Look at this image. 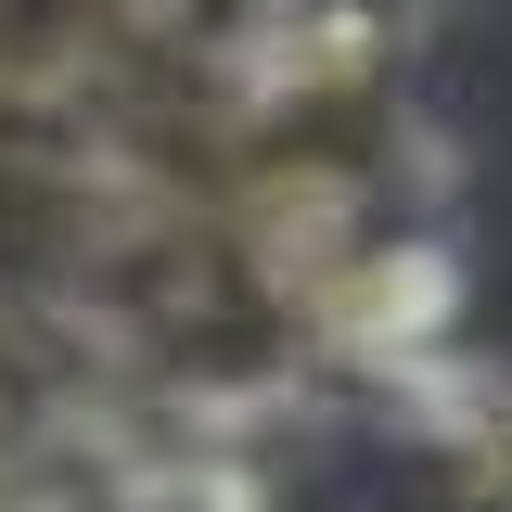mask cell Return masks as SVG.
<instances>
[{
  "label": "cell",
  "mask_w": 512,
  "mask_h": 512,
  "mask_svg": "<svg viewBox=\"0 0 512 512\" xmlns=\"http://www.w3.org/2000/svg\"><path fill=\"white\" fill-rule=\"evenodd\" d=\"M448 308H461V282H448V256H423V244L359 256V282L333 295V320H346L372 359H423V346L448 333Z\"/></svg>",
  "instance_id": "obj_1"
},
{
  "label": "cell",
  "mask_w": 512,
  "mask_h": 512,
  "mask_svg": "<svg viewBox=\"0 0 512 512\" xmlns=\"http://www.w3.org/2000/svg\"><path fill=\"white\" fill-rule=\"evenodd\" d=\"M436 436L461 448V474L512 512V384H461V397H436Z\"/></svg>",
  "instance_id": "obj_2"
}]
</instances>
